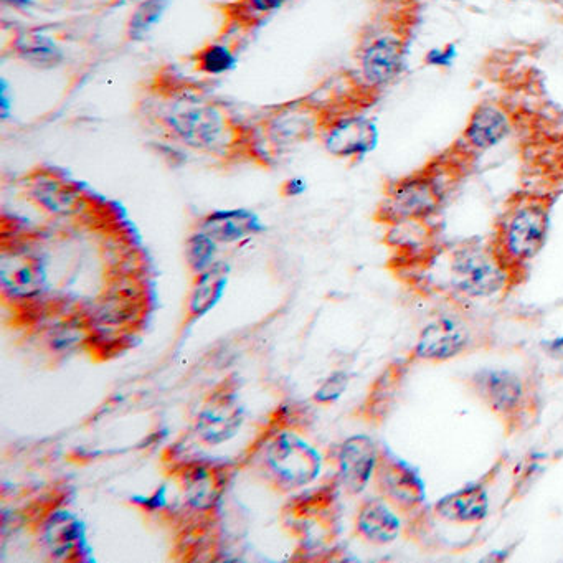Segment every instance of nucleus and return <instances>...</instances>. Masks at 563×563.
Returning <instances> with one entry per match:
<instances>
[{"instance_id":"nucleus-3","label":"nucleus","mask_w":563,"mask_h":563,"mask_svg":"<svg viewBox=\"0 0 563 563\" xmlns=\"http://www.w3.org/2000/svg\"><path fill=\"white\" fill-rule=\"evenodd\" d=\"M265 473L281 491H298L314 483L322 458L311 443L291 430H281L265 443Z\"/></svg>"},{"instance_id":"nucleus-31","label":"nucleus","mask_w":563,"mask_h":563,"mask_svg":"<svg viewBox=\"0 0 563 563\" xmlns=\"http://www.w3.org/2000/svg\"><path fill=\"white\" fill-rule=\"evenodd\" d=\"M131 501L136 504V506L144 507L147 511H157V509H162L166 507L167 504V488L162 486L161 489H157L156 493L152 496H134L131 497Z\"/></svg>"},{"instance_id":"nucleus-27","label":"nucleus","mask_w":563,"mask_h":563,"mask_svg":"<svg viewBox=\"0 0 563 563\" xmlns=\"http://www.w3.org/2000/svg\"><path fill=\"white\" fill-rule=\"evenodd\" d=\"M195 63H197V70L202 71L205 75L218 76L235 70L238 60L227 45L212 43L197 53Z\"/></svg>"},{"instance_id":"nucleus-19","label":"nucleus","mask_w":563,"mask_h":563,"mask_svg":"<svg viewBox=\"0 0 563 563\" xmlns=\"http://www.w3.org/2000/svg\"><path fill=\"white\" fill-rule=\"evenodd\" d=\"M199 230L207 233L217 243L232 245L263 232L265 225L250 210H217L200 220Z\"/></svg>"},{"instance_id":"nucleus-26","label":"nucleus","mask_w":563,"mask_h":563,"mask_svg":"<svg viewBox=\"0 0 563 563\" xmlns=\"http://www.w3.org/2000/svg\"><path fill=\"white\" fill-rule=\"evenodd\" d=\"M169 0H142L136 7L128 24V37L131 40H142L151 32L154 25L159 24L162 15L166 14Z\"/></svg>"},{"instance_id":"nucleus-8","label":"nucleus","mask_w":563,"mask_h":563,"mask_svg":"<svg viewBox=\"0 0 563 563\" xmlns=\"http://www.w3.org/2000/svg\"><path fill=\"white\" fill-rule=\"evenodd\" d=\"M177 481L184 499L194 511L210 512L222 501L232 473L225 463H212L204 459H187L177 464Z\"/></svg>"},{"instance_id":"nucleus-5","label":"nucleus","mask_w":563,"mask_h":563,"mask_svg":"<svg viewBox=\"0 0 563 563\" xmlns=\"http://www.w3.org/2000/svg\"><path fill=\"white\" fill-rule=\"evenodd\" d=\"M445 189L435 174L420 172L390 185L377 218L388 225L422 222L440 209Z\"/></svg>"},{"instance_id":"nucleus-25","label":"nucleus","mask_w":563,"mask_h":563,"mask_svg":"<svg viewBox=\"0 0 563 563\" xmlns=\"http://www.w3.org/2000/svg\"><path fill=\"white\" fill-rule=\"evenodd\" d=\"M218 243L202 230L192 233L185 242V263L190 273L195 276L202 275L215 266Z\"/></svg>"},{"instance_id":"nucleus-32","label":"nucleus","mask_w":563,"mask_h":563,"mask_svg":"<svg viewBox=\"0 0 563 563\" xmlns=\"http://www.w3.org/2000/svg\"><path fill=\"white\" fill-rule=\"evenodd\" d=\"M304 192H306V182L301 177H293V179H288L281 185V195L288 197V199L299 197Z\"/></svg>"},{"instance_id":"nucleus-28","label":"nucleus","mask_w":563,"mask_h":563,"mask_svg":"<svg viewBox=\"0 0 563 563\" xmlns=\"http://www.w3.org/2000/svg\"><path fill=\"white\" fill-rule=\"evenodd\" d=\"M349 380L351 377L347 372H334L329 375L314 393V402L321 403V405H331V403L337 402L349 387Z\"/></svg>"},{"instance_id":"nucleus-20","label":"nucleus","mask_w":563,"mask_h":563,"mask_svg":"<svg viewBox=\"0 0 563 563\" xmlns=\"http://www.w3.org/2000/svg\"><path fill=\"white\" fill-rule=\"evenodd\" d=\"M357 534L370 544L387 545L397 539L402 522L395 516L392 507L382 499H369L360 506L355 517Z\"/></svg>"},{"instance_id":"nucleus-16","label":"nucleus","mask_w":563,"mask_h":563,"mask_svg":"<svg viewBox=\"0 0 563 563\" xmlns=\"http://www.w3.org/2000/svg\"><path fill=\"white\" fill-rule=\"evenodd\" d=\"M405 62V43L393 35H382L364 48L360 55V73L365 83L384 88L397 80Z\"/></svg>"},{"instance_id":"nucleus-2","label":"nucleus","mask_w":563,"mask_h":563,"mask_svg":"<svg viewBox=\"0 0 563 563\" xmlns=\"http://www.w3.org/2000/svg\"><path fill=\"white\" fill-rule=\"evenodd\" d=\"M161 123L174 141L194 151H225L233 138L227 113L205 98H174L162 111Z\"/></svg>"},{"instance_id":"nucleus-18","label":"nucleus","mask_w":563,"mask_h":563,"mask_svg":"<svg viewBox=\"0 0 563 563\" xmlns=\"http://www.w3.org/2000/svg\"><path fill=\"white\" fill-rule=\"evenodd\" d=\"M511 129V118L506 109L496 103H481L469 116L463 141L473 152H486L499 146L511 134Z\"/></svg>"},{"instance_id":"nucleus-30","label":"nucleus","mask_w":563,"mask_h":563,"mask_svg":"<svg viewBox=\"0 0 563 563\" xmlns=\"http://www.w3.org/2000/svg\"><path fill=\"white\" fill-rule=\"evenodd\" d=\"M288 0H242V7L251 17L273 14L281 9Z\"/></svg>"},{"instance_id":"nucleus-14","label":"nucleus","mask_w":563,"mask_h":563,"mask_svg":"<svg viewBox=\"0 0 563 563\" xmlns=\"http://www.w3.org/2000/svg\"><path fill=\"white\" fill-rule=\"evenodd\" d=\"M379 448L369 436L347 438L337 448V469L342 488L349 494H360L375 476L379 464Z\"/></svg>"},{"instance_id":"nucleus-24","label":"nucleus","mask_w":563,"mask_h":563,"mask_svg":"<svg viewBox=\"0 0 563 563\" xmlns=\"http://www.w3.org/2000/svg\"><path fill=\"white\" fill-rule=\"evenodd\" d=\"M14 52L22 62L40 70H52L63 62L62 48L48 35L40 32H22L14 40Z\"/></svg>"},{"instance_id":"nucleus-9","label":"nucleus","mask_w":563,"mask_h":563,"mask_svg":"<svg viewBox=\"0 0 563 563\" xmlns=\"http://www.w3.org/2000/svg\"><path fill=\"white\" fill-rule=\"evenodd\" d=\"M42 540L48 554L60 562H90L91 549L86 539L85 524L65 509H57L45 517Z\"/></svg>"},{"instance_id":"nucleus-34","label":"nucleus","mask_w":563,"mask_h":563,"mask_svg":"<svg viewBox=\"0 0 563 563\" xmlns=\"http://www.w3.org/2000/svg\"><path fill=\"white\" fill-rule=\"evenodd\" d=\"M9 4L15 5V7H29L32 4V0H5Z\"/></svg>"},{"instance_id":"nucleus-23","label":"nucleus","mask_w":563,"mask_h":563,"mask_svg":"<svg viewBox=\"0 0 563 563\" xmlns=\"http://www.w3.org/2000/svg\"><path fill=\"white\" fill-rule=\"evenodd\" d=\"M228 284V268L215 265L202 275L195 276L187 299V321H197L209 314L223 298Z\"/></svg>"},{"instance_id":"nucleus-17","label":"nucleus","mask_w":563,"mask_h":563,"mask_svg":"<svg viewBox=\"0 0 563 563\" xmlns=\"http://www.w3.org/2000/svg\"><path fill=\"white\" fill-rule=\"evenodd\" d=\"M319 131L317 111L309 106L293 105L276 111L266 119L265 136L278 149L299 146L313 139Z\"/></svg>"},{"instance_id":"nucleus-13","label":"nucleus","mask_w":563,"mask_h":563,"mask_svg":"<svg viewBox=\"0 0 563 563\" xmlns=\"http://www.w3.org/2000/svg\"><path fill=\"white\" fill-rule=\"evenodd\" d=\"M27 197L55 217H76L86 209V197L75 184L50 172H38L27 180Z\"/></svg>"},{"instance_id":"nucleus-22","label":"nucleus","mask_w":563,"mask_h":563,"mask_svg":"<svg viewBox=\"0 0 563 563\" xmlns=\"http://www.w3.org/2000/svg\"><path fill=\"white\" fill-rule=\"evenodd\" d=\"M489 511V499L483 484H473L458 493L436 502L435 512L445 521L455 524H478Z\"/></svg>"},{"instance_id":"nucleus-12","label":"nucleus","mask_w":563,"mask_h":563,"mask_svg":"<svg viewBox=\"0 0 563 563\" xmlns=\"http://www.w3.org/2000/svg\"><path fill=\"white\" fill-rule=\"evenodd\" d=\"M473 344L471 327L456 317H440L430 322L418 337L415 357L430 362L455 359Z\"/></svg>"},{"instance_id":"nucleus-7","label":"nucleus","mask_w":563,"mask_h":563,"mask_svg":"<svg viewBox=\"0 0 563 563\" xmlns=\"http://www.w3.org/2000/svg\"><path fill=\"white\" fill-rule=\"evenodd\" d=\"M245 408L238 397L237 385L223 380L205 400L195 418V435L202 443L218 446L232 440L242 428Z\"/></svg>"},{"instance_id":"nucleus-6","label":"nucleus","mask_w":563,"mask_h":563,"mask_svg":"<svg viewBox=\"0 0 563 563\" xmlns=\"http://www.w3.org/2000/svg\"><path fill=\"white\" fill-rule=\"evenodd\" d=\"M469 390L509 428L524 422L530 393L522 377L511 370H479L468 379Z\"/></svg>"},{"instance_id":"nucleus-4","label":"nucleus","mask_w":563,"mask_h":563,"mask_svg":"<svg viewBox=\"0 0 563 563\" xmlns=\"http://www.w3.org/2000/svg\"><path fill=\"white\" fill-rule=\"evenodd\" d=\"M448 283L464 298H489L509 284V276L497 261L491 245L461 243L450 253Z\"/></svg>"},{"instance_id":"nucleus-10","label":"nucleus","mask_w":563,"mask_h":563,"mask_svg":"<svg viewBox=\"0 0 563 563\" xmlns=\"http://www.w3.org/2000/svg\"><path fill=\"white\" fill-rule=\"evenodd\" d=\"M0 283L5 298L19 303H32L47 288V271L34 253L12 251L0 261Z\"/></svg>"},{"instance_id":"nucleus-15","label":"nucleus","mask_w":563,"mask_h":563,"mask_svg":"<svg viewBox=\"0 0 563 563\" xmlns=\"http://www.w3.org/2000/svg\"><path fill=\"white\" fill-rule=\"evenodd\" d=\"M324 146L339 159H362L379 144V131L372 121L359 116L341 118L327 126Z\"/></svg>"},{"instance_id":"nucleus-29","label":"nucleus","mask_w":563,"mask_h":563,"mask_svg":"<svg viewBox=\"0 0 563 563\" xmlns=\"http://www.w3.org/2000/svg\"><path fill=\"white\" fill-rule=\"evenodd\" d=\"M458 52L453 43L446 47L431 48L430 52H426L425 63L428 67L433 68H450L455 63Z\"/></svg>"},{"instance_id":"nucleus-11","label":"nucleus","mask_w":563,"mask_h":563,"mask_svg":"<svg viewBox=\"0 0 563 563\" xmlns=\"http://www.w3.org/2000/svg\"><path fill=\"white\" fill-rule=\"evenodd\" d=\"M375 486L393 507L402 512L413 511L425 501V488L418 474L388 453H380Z\"/></svg>"},{"instance_id":"nucleus-33","label":"nucleus","mask_w":563,"mask_h":563,"mask_svg":"<svg viewBox=\"0 0 563 563\" xmlns=\"http://www.w3.org/2000/svg\"><path fill=\"white\" fill-rule=\"evenodd\" d=\"M545 349H547V352H549L552 357H555V359H563V337L550 341L549 344L545 346Z\"/></svg>"},{"instance_id":"nucleus-21","label":"nucleus","mask_w":563,"mask_h":563,"mask_svg":"<svg viewBox=\"0 0 563 563\" xmlns=\"http://www.w3.org/2000/svg\"><path fill=\"white\" fill-rule=\"evenodd\" d=\"M405 375H407V364L400 360L388 365L387 369L375 379L362 405V417L367 422L377 425L384 422L397 400Z\"/></svg>"},{"instance_id":"nucleus-1","label":"nucleus","mask_w":563,"mask_h":563,"mask_svg":"<svg viewBox=\"0 0 563 563\" xmlns=\"http://www.w3.org/2000/svg\"><path fill=\"white\" fill-rule=\"evenodd\" d=\"M550 227V202L537 195H519L507 204L496 223L491 250L509 280L521 275L544 248Z\"/></svg>"}]
</instances>
